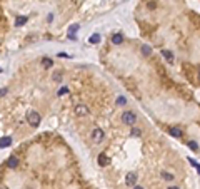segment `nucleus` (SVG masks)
Segmentation results:
<instances>
[{"instance_id":"nucleus-1","label":"nucleus","mask_w":200,"mask_h":189,"mask_svg":"<svg viewBox=\"0 0 200 189\" xmlns=\"http://www.w3.org/2000/svg\"><path fill=\"white\" fill-rule=\"evenodd\" d=\"M27 120H29V124L32 126V127H39V124H40V114L37 112V111H30L29 114H27Z\"/></svg>"},{"instance_id":"nucleus-2","label":"nucleus","mask_w":200,"mask_h":189,"mask_svg":"<svg viewBox=\"0 0 200 189\" xmlns=\"http://www.w3.org/2000/svg\"><path fill=\"white\" fill-rule=\"evenodd\" d=\"M122 122L129 124V126H133V124L137 122V116L132 112V111H125V112L122 114Z\"/></svg>"},{"instance_id":"nucleus-3","label":"nucleus","mask_w":200,"mask_h":189,"mask_svg":"<svg viewBox=\"0 0 200 189\" xmlns=\"http://www.w3.org/2000/svg\"><path fill=\"white\" fill-rule=\"evenodd\" d=\"M87 114H89V107L85 104H79V106L75 107V116L82 117V116H87Z\"/></svg>"},{"instance_id":"nucleus-4","label":"nucleus","mask_w":200,"mask_h":189,"mask_svg":"<svg viewBox=\"0 0 200 189\" xmlns=\"http://www.w3.org/2000/svg\"><path fill=\"white\" fill-rule=\"evenodd\" d=\"M104 137H105V134H104V131H102V129H95V131H93V134H92L93 142H97V144L104 141Z\"/></svg>"},{"instance_id":"nucleus-5","label":"nucleus","mask_w":200,"mask_h":189,"mask_svg":"<svg viewBox=\"0 0 200 189\" xmlns=\"http://www.w3.org/2000/svg\"><path fill=\"white\" fill-rule=\"evenodd\" d=\"M135 181H137V174L135 172H129L125 176V184L127 186H135Z\"/></svg>"},{"instance_id":"nucleus-6","label":"nucleus","mask_w":200,"mask_h":189,"mask_svg":"<svg viewBox=\"0 0 200 189\" xmlns=\"http://www.w3.org/2000/svg\"><path fill=\"white\" fill-rule=\"evenodd\" d=\"M18 166V159L15 156H10L7 161V167H10V169H15V167Z\"/></svg>"},{"instance_id":"nucleus-7","label":"nucleus","mask_w":200,"mask_h":189,"mask_svg":"<svg viewBox=\"0 0 200 189\" xmlns=\"http://www.w3.org/2000/svg\"><path fill=\"white\" fill-rule=\"evenodd\" d=\"M122 42H123V35H122V34H114V35H112V44L118 45V44H122Z\"/></svg>"},{"instance_id":"nucleus-8","label":"nucleus","mask_w":200,"mask_h":189,"mask_svg":"<svg viewBox=\"0 0 200 189\" xmlns=\"http://www.w3.org/2000/svg\"><path fill=\"white\" fill-rule=\"evenodd\" d=\"M10 144H12V139L7 137V136H4V137L0 139V147H8Z\"/></svg>"},{"instance_id":"nucleus-9","label":"nucleus","mask_w":200,"mask_h":189,"mask_svg":"<svg viewBox=\"0 0 200 189\" xmlns=\"http://www.w3.org/2000/svg\"><path fill=\"white\" fill-rule=\"evenodd\" d=\"M162 54H164V59L168 62V64H173V55H172L170 50H164Z\"/></svg>"},{"instance_id":"nucleus-10","label":"nucleus","mask_w":200,"mask_h":189,"mask_svg":"<svg viewBox=\"0 0 200 189\" xmlns=\"http://www.w3.org/2000/svg\"><path fill=\"white\" fill-rule=\"evenodd\" d=\"M168 132H170L173 137H180V136H182V131H180L179 127H168Z\"/></svg>"},{"instance_id":"nucleus-11","label":"nucleus","mask_w":200,"mask_h":189,"mask_svg":"<svg viewBox=\"0 0 200 189\" xmlns=\"http://www.w3.org/2000/svg\"><path fill=\"white\" fill-rule=\"evenodd\" d=\"M77 30H79V25H77V24L70 27V30H68V39H70V40H72V39L75 40V32H77Z\"/></svg>"},{"instance_id":"nucleus-12","label":"nucleus","mask_w":200,"mask_h":189,"mask_svg":"<svg viewBox=\"0 0 200 189\" xmlns=\"http://www.w3.org/2000/svg\"><path fill=\"white\" fill-rule=\"evenodd\" d=\"M108 161H110V159H108L105 154H100V156H98V164H100V166H107Z\"/></svg>"},{"instance_id":"nucleus-13","label":"nucleus","mask_w":200,"mask_h":189,"mask_svg":"<svg viewBox=\"0 0 200 189\" xmlns=\"http://www.w3.org/2000/svg\"><path fill=\"white\" fill-rule=\"evenodd\" d=\"M23 24H27V17H17L15 18V27H20V25H23Z\"/></svg>"},{"instance_id":"nucleus-14","label":"nucleus","mask_w":200,"mask_h":189,"mask_svg":"<svg viewBox=\"0 0 200 189\" xmlns=\"http://www.w3.org/2000/svg\"><path fill=\"white\" fill-rule=\"evenodd\" d=\"M42 66H43V67H52V66H54V62H52V59L43 57V59H42Z\"/></svg>"},{"instance_id":"nucleus-15","label":"nucleus","mask_w":200,"mask_h":189,"mask_svg":"<svg viewBox=\"0 0 200 189\" xmlns=\"http://www.w3.org/2000/svg\"><path fill=\"white\" fill-rule=\"evenodd\" d=\"M140 49H142V54H143V55H147V57H148V55L152 54V49H150L148 45H145V44H143Z\"/></svg>"},{"instance_id":"nucleus-16","label":"nucleus","mask_w":200,"mask_h":189,"mask_svg":"<svg viewBox=\"0 0 200 189\" xmlns=\"http://www.w3.org/2000/svg\"><path fill=\"white\" fill-rule=\"evenodd\" d=\"M162 179H164V181H172V179H173V174L164 171V172H162Z\"/></svg>"},{"instance_id":"nucleus-17","label":"nucleus","mask_w":200,"mask_h":189,"mask_svg":"<svg viewBox=\"0 0 200 189\" xmlns=\"http://www.w3.org/2000/svg\"><path fill=\"white\" fill-rule=\"evenodd\" d=\"M98 42H100V34H93L90 37V44H98Z\"/></svg>"},{"instance_id":"nucleus-18","label":"nucleus","mask_w":200,"mask_h":189,"mask_svg":"<svg viewBox=\"0 0 200 189\" xmlns=\"http://www.w3.org/2000/svg\"><path fill=\"white\" fill-rule=\"evenodd\" d=\"M125 104H127V99L125 97H118L117 99V106H125Z\"/></svg>"},{"instance_id":"nucleus-19","label":"nucleus","mask_w":200,"mask_h":189,"mask_svg":"<svg viewBox=\"0 0 200 189\" xmlns=\"http://www.w3.org/2000/svg\"><path fill=\"white\" fill-rule=\"evenodd\" d=\"M189 147H190L192 151H198V146H197V142H193V141L189 142Z\"/></svg>"},{"instance_id":"nucleus-20","label":"nucleus","mask_w":200,"mask_h":189,"mask_svg":"<svg viewBox=\"0 0 200 189\" xmlns=\"http://www.w3.org/2000/svg\"><path fill=\"white\" fill-rule=\"evenodd\" d=\"M130 134H132V136H135V137H139V136L142 134V132H140V129L133 127V129H132V132H130Z\"/></svg>"},{"instance_id":"nucleus-21","label":"nucleus","mask_w":200,"mask_h":189,"mask_svg":"<svg viewBox=\"0 0 200 189\" xmlns=\"http://www.w3.org/2000/svg\"><path fill=\"white\" fill-rule=\"evenodd\" d=\"M189 161H190V164H192V166H193V167H195L197 171H198V172H200V164H197V162H195V161H193V159H190V157H189Z\"/></svg>"},{"instance_id":"nucleus-22","label":"nucleus","mask_w":200,"mask_h":189,"mask_svg":"<svg viewBox=\"0 0 200 189\" xmlns=\"http://www.w3.org/2000/svg\"><path fill=\"white\" fill-rule=\"evenodd\" d=\"M52 79H54V80H58V79H62V72H58V70H57V72H55L54 75H52Z\"/></svg>"},{"instance_id":"nucleus-23","label":"nucleus","mask_w":200,"mask_h":189,"mask_svg":"<svg viewBox=\"0 0 200 189\" xmlns=\"http://www.w3.org/2000/svg\"><path fill=\"white\" fill-rule=\"evenodd\" d=\"M190 18H192L193 22H197V24H198V25H200V17H197V15L193 14V15H190Z\"/></svg>"},{"instance_id":"nucleus-24","label":"nucleus","mask_w":200,"mask_h":189,"mask_svg":"<svg viewBox=\"0 0 200 189\" xmlns=\"http://www.w3.org/2000/svg\"><path fill=\"white\" fill-rule=\"evenodd\" d=\"M67 92H68V89H67V87H62L60 91H58V95H64V94H67Z\"/></svg>"},{"instance_id":"nucleus-25","label":"nucleus","mask_w":200,"mask_h":189,"mask_svg":"<svg viewBox=\"0 0 200 189\" xmlns=\"http://www.w3.org/2000/svg\"><path fill=\"white\" fill-rule=\"evenodd\" d=\"M58 57H70V55H67L65 52H60V54H58Z\"/></svg>"},{"instance_id":"nucleus-26","label":"nucleus","mask_w":200,"mask_h":189,"mask_svg":"<svg viewBox=\"0 0 200 189\" xmlns=\"http://www.w3.org/2000/svg\"><path fill=\"white\" fill-rule=\"evenodd\" d=\"M167 189H180V187H177V186H170V187H167Z\"/></svg>"},{"instance_id":"nucleus-27","label":"nucleus","mask_w":200,"mask_h":189,"mask_svg":"<svg viewBox=\"0 0 200 189\" xmlns=\"http://www.w3.org/2000/svg\"><path fill=\"white\" fill-rule=\"evenodd\" d=\"M133 189H143L142 186H133Z\"/></svg>"},{"instance_id":"nucleus-28","label":"nucleus","mask_w":200,"mask_h":189,"mask_svg":"<svg viewBox=\"0 0 200 189\" xmlns=\"http://www.w3.org/2000/svg\"><path fill=\"white\" fill-rule=\"evenodd\" d=\"M198 79H200V67H198Z\"/></svg>"}]
</instances>
